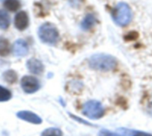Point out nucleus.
Wrapping results in <instances>:
<instances>
[{"instance_id": "39448f33", "label": "nucleus", "mask_w": 152, "mask_h": 136, "mask_svg": "<svg viewBox=\"0 0 152 136\" xmlns=\"http://www.w3.org/2000/svg\"><path fill=\"white\" fill-rule=\"evenodd\" d=\"M20 86L25 94H31L41 88L40 81L33 76H24L20 79Z\"/></svg>"}, {"instance_id": "20e7f679", "label": "nucleus", "mask_w": 152, "mask_h": 136, "mask_svg": "<svg viewBox=\"0 0 152 136\" xmlns=\"http://www.w3.org/2000/svg\"><path fill=\"white\" fill-rule=\"evenodd\" d=\"M82 113L90 119H99L104 115V108L100 102L91 100L83 105Z\"/></svg>"}, {"instance_id": "ddd939ff", "label": "nucleus", "mask_w": 152, "mask_h": 136, "mask_svg": "<svg viewBox=\"0 0 152 136\" xmlns=\"http://www.w3.org/2000/svg\"><path fill=\"white\" fill-rule=\"evenodd\" d=\"M3 79L6 83H8L10 85H12V84H14L17 81L18 75H17V73L13 69H8V70L4 71L3 73Z\"/></svg>"}, {"instance_id": "7ed1b4c3", "label": "nucleus", "mask_w": 152, "mask_h": 136, "mask_svg": "<svg viewBox=\"0 0 152 136\" xmlns=\"http://www.w3.org/2000/svg\"><path fill=\"white\" fill-rule=\"evenodd\" d=\"M115 22L119 26H126L132 20V11L129 5L126 3H119L115 7L112 12Z\"/></svg>"}, {"instance_id": "0eeeda50", "label": "nucleus", "mask_w": 152, "mask_h": 136, "mask_svg": "<svg viewBox=\"0 0 152 136\" xmlns=\"http://www.w3.org/2000/svg\"><path fill=\"white\" fill-rule=\"evenodd\" d=\"M28 16L24 11H20L16 13L14 17V26L18 30L23 31L28 26Z\"/></svg>"}, {"instance_id": "9b49d317", "label": "nucleus", "mask_w": 152, "mask_h": 136, "mask_svg": "<svg viewBox=\"0 0 152 136\" xmlns=\"http://www.w3.org/2000/svg\"><path fill=\"white\" fill-rule=\"evenodd\" d=\"M118 132H120L125 136H152V134L146 133L140 130H134V129H127V128H118Z\"/></svg>"}, {"instance_id": "4468645a", "label": "nucleus", "mask_w": 152, "mask_h": 136, "mask_svg": "<svg viewBox=\"0 0 152 136\" xmlns=\"http://www.w3.org/2000/svg\"><path fill=\"white\" fill-rule=\"evenodd\" d=\"M10 22L11 20L8 13L5 11L0 9V29L4 30L7 29L10 26Z\"/></svg>"}, {"instance_id": "6ab92c4d", "label": "nucleus", "mask_w": 152, "mask_h": 136, "mask_svg": "<svg viewBox=\"0 0 152 136\" xmlns=\"http://www.w3.org/2000/svg\"><path fill=\"white\" fill-rule=\"evenodd\" d=\"M69 117H71L74 120H76V121H77V122H79V123H82V124H84V125H87V126H93L92 124H90L89 122H87V121H85V120H82L80 118H78V117H77V116H75V115H72V114H69Z\"/></svg>"}, {"instance_id": "f257e3e1", "label": "nucleus", "mask_w": 152, "mask_h": 136, "mask_svg": "<svg viewBox=\"0 0 152 136\" xmlns=\"http://www.w3.org/2000/svg\"><path fill=\"white\" fill-rule=\"evenodd\" d=\"M88 64L90 68H92L93 69L107 72L116 69L118 65V61L112 55L98 53L92 55L89 58Z\"/></svg>"}, {"instance_id": "aec40b11", "label": "nucleus", "mask_w": 152, "mask_h": 136, "mask_svg": "<svg viewBox=\"0 0 152 136\" xmlns=\"http://www.w3.org/2000/svg\"><path fill=\"white\" fill-rule=\"evenodd\" d=\"M0 1H2V0H0Z\"/></svg>"}, {"instance_id": "423d86ee", "label": "nucleus", "mask_w": 152, "mask_h": 136, "mask_svg": "<svg viewBox=\"0 0 152 136\" xmlns=\"http://www.w3.org/2000/svg\"><path fill=\"white\" fill-rule=\"evenodd\" d=\"M16 116L18 118H20L25 122L33 124V125H40L42 123V118L38 115L33 113L32 111L21 110V111L17 112Z\"/></svg>"}, {"instance_id": "2eb2a0df", "label": "nucleus", "mask_w": 152, "mask_h": 136, "mask_svg": "<svg viewBox=\"0 0 152 136\" xmlns=\"http://www.w3.org/2000/svg\"><path fill=\"white\" fill-rule=\"evenodd\" d=\"M4 6L10 12H16L20 7V2L19 0H4Z\"/></svg>"}, {"instance_id": "dca6fc26", "label": "nucleus", "mask_w": 152, "mask_h": 136, "mask_svg": "<svg viewBox=\"0 0 152 136\" xmlns=\"http://www.w3.org/2000/svg\"><path fill=\"white\" fill-rule=\"evenodd\" d=\"M12 92L9 89L0 86V102H8L12 99Z\"/></svg>"}, {"instance_id": "6e6552de", "label": "nucleus", "mask_w": 152, "mask_h": 136, "mask_svg": "<svg viewBox=\"0 0 152 136\" xmlns=\"http://www.w3.org/2000/svg\"><path fill=\"white\" fill-rule=\"evenodd\" d=\"M26 66H27L29 72H31L34 75H37V76L41 75L44 72V69H45V67H44V64L42 63V61L36 59V58L29 59L27 61Z\"/></svg>"}, {"instance_id": "f03ea898", "label": "nucleus", "mask_w": 152, "mask_h": 136, "mask_svg": "<svg viewBox=\"0 0 152 136\" xmlns=\"http://www.w3.org/2000/svg\"><path fill=\"white\" fill-rule=\"evenodd\" d=\"M37 34H38V37L43 43L51 45H55L60 37L59 31L56 29V27L49 22L41 25L40 28L38 29Z\"/></svg>"}, {"instance_id": "f3484780", "label": "nucleus", "mask_w": 152, "mask_h": 136, "mask_svg": "<svg viewBox=\"0 0 152 136\" xmlns=\"http://www.w3.org/2000/svg\"><path fill=\"white\" fill-rule=\"evenodd\" d=\"M40 136H63V133L60 128L57 127H49L44 130Z\"/></svg>"}, {"instance_id": "f8f14e48", "label": "nucleus", "mask_w": 152, "mask_h": 136, "mask_svg": "<svg viewBox=\"0 0 152 136\" xmlns=\"http://www.w3.org/2000/svg\"><path fill=\"white\" fill-rule=\"evenodd\" d=\"M11 53V45L7 39L0 37V56L5 57L8 56Z\"/></svg>"}, {"instance_id": "1a4fd4ad", "label": "nucleus", "mask_w": 152, "mask_h": 136, "mask_svg": "<svg viewBox=\"0 0 152 136\" xmlns=\"http://www.w3.org/2000/svg\"><path fill=\"white\" fill-rule=\"evenodd\" d=\"M12 53L18 57L27 55V53H28V45L26 41L22 39H18L17 41H15L12 46Z\"/></svg>"}, {"instance_id": "9d476101", "label": "nucleus", "mask_w": 152, "mask_h": 136, "mask_svg": "<svg viewBox=\"0 0 152 136\" xmlns=\"http://www.w3.org/2000/svg\"><path fill=\"white\" fill-rule=\"evenodd\" d=\"M96 24V18L93 13H88L86 15L84 20L81 22V28L84 30H88L92 29Z\"/></svg>"}, {"instance_id": "a211bd4d", "label": "nucleus", "mask_w": 152, "mask_h": 136, "mask_svg": "<svg viewBox=\"0 0 152 136\" xmlns=\"http://www.w3.org/2000/svg\"><path fill=\"white\" fill-rule=\"evenodd\" d=\"M99 136H122L118 134H116V133H113L111 131H109V130H106V129H103V130H101L99 132Z\"/></svg>"}]
</instances>
